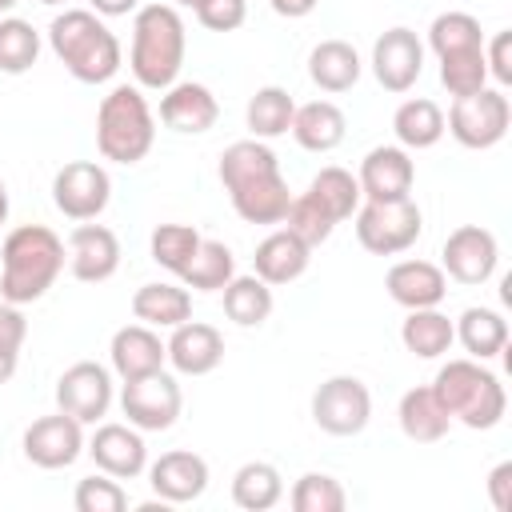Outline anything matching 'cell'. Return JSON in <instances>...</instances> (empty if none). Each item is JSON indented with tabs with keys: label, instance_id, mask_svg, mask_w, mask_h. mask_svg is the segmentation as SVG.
<instances>
[{
	"label": "cell",
	"instance_id": "6da1fadb",
	"mask_svg": "<svg viewBox=\"0 0 512 512\" xmlns=\"http://www.w3.org/2000/svg\"><path fill=\"white\" fill-rule=\"evenodd\" d=\"M216 176H220L240 220H248V224H280L284 220L292 192H288V180L280 176L276 152L264 140L252 136V140L228 144L220 152Z\"/></svg>",
	"mask_w": 512,
	"mask_h": 512
},
{
	"label": "cell",
	"instance_id": "7a4b0ae2",
	"mask_svg": "<svg viewBox=\"0 0 512 512\" xmlns=\"http://www.w3.org/2000/svg\"><path fill=\"white\" fill-rule=\"evenodd\" d=\"M64 272V240L44 224H20L0 248V300L32 304Z\"/></svg>",
	"mask_w": 512,
	"mask_h": 512
},
{
	"label": "cell",
	"instance_id": "3957f363",
	"mask_svg": "<svg viewBox=\"0 0 512 512\" xmlns=\"http://www.w3.org/2000/svg\"><path fill=\"white\" fill-rule=\"evenodd\" d=\"M48 44L80 84H108L120 72V40L88 8H64L60 16H52Z\"/></svg>",
	"mask_w": 512,
	"mask_h": 512
},
{
	"label": "cell",
	"instance_id": "277c9868",
	"mask_svg": "<svg viewBox=\"0 0 512 512\" xmlns=\"http://www.w3.org/2000/svg\"><path fill=\"white\" fill-rule=\"evenodd\" d=\"M184 48H188L184 20H180V12L172 4H144V8H136L128 68H132L140 88L164 92L168 84H176V76L184 68Z\"/></svg>",
	"mask_w": 512,
	"mask_h": 512
},
{
	"label": "cell",
	"instance_id": "5b68a950",
	"mask_svg": "<svg viewBox=\"0 0 512 512\" xmlns=\"http://www.w3.org/2000/svg\"><path fill=\"white\" fill-rule=\"evenodd\" d=\"M432 392L440 396V404L448 408L452 420H460L464 428H476V432H488L504 420L508 412V396H504V384L492 368H484V360H448L436 380H432Z\"/></svg>",
	"mask_w": 512,
	"mask_h": 512
},
{
	"label": "cell",
	"instance_id": "8992f818",
	"mask_svg": "<svg viewBox=\"0 0 512 512\" xmlns=\"http://www.w3.org/2000/svg\"><path fill=\"white\" fill-rule=\"evenodd\" d=\"M156 144V120L140 84H116L96 108V148L112 164H140Z\"/></svg>",
	"mask_w": 512,
	"mask_h": 512
},
{
	"label": "cell",
	"instance_id": "52a82bcc",
	"mask_svg": "<svg viewBox=\"0 0 512 512\" xmlns=\"http://www.w3.org/2000/svg\"><path fill=\"white\" fill-rule=\"evenodd\" d=\"M424 232V216L412 196L404 200H364L356 208V240L372 256L408 252Z\"/></svg>",
	"mask_w": 512,
	"mask_h": 512
},
{
	"label": "cell",
	"instance_id": "ba28073f",
	"mask_svg": "<svg viewBox=\"0 0 512 512\" xmlns=\"http://www.w3.org/2000/svg\"><path fill=\"white\" fill-rule=\"evenodd\" d=\"M508 124H512L508 96L500 88H480L472 96H456L452 100L444 132H452L456 144H464L472 152H484V148H496L508 136Z\"/></svg>",
	"mask_w": 512,
	"mask_h": 512
},
{
	"label": "cell",
	"instance_id": "9c48e42d",
	"mask_svg": "<svg viewBox=\"0 0 512 512\" xmlns=\"http://www.w3.org/2000/svg\"><path fill=\"white\" fill-rule=\"evenodd\" d=\"M312 420L328 436H360L372 420V392L356 376H328L312 392Z\"/></svg>",
	"mask_w": 512,
	"mask_h": 512
},
{
	"label": "cell",
	"instance_id": "30bf717a",
	"mask_svg": "<svg viewBox=\"0 0 512 512\" xmlns=\"http://www.w3.org/2000/svg\"><path fill=\"white\" fill-rule=\"evenodd\" d=\"M120 408H124V416H128L132 428H140V432H164V428L176 424V416L184 408V396H180V384L160 368V372L124 380Z\"/></svg>",
	"mask_w": 512,
	"mask_h": 512
},
{
	"label": "cell",
	"instance_id": "8fae6325",
	"mask_svg": "<svg viewBox=\"0 0 512 512\" xmlns=\"http://www.w3.org/2000/svg\"><path fill=\"white\" fill-rule=\"evenodd\" d=\"M112 200V180L96 160H72L52 176V204L68 220H96Z\"/></svg>",
	"mask_w": 512,
	"mask_h": 512
},
{
	"label": "cell",
	"instance_id": "7c38bea8",
	"mask_svg": "<svg viewBox=\"0 0 512 512\" xmlns=\"http://www.w3.org/2000/svg\"><path fill=\"white\" fill-rule=\"evenodd\" d=\"M496 264H500V244L480 224H460L456 232H448V240L440 248V268L456 284H484V280H492Z\"/></svg>",
	"mask_w": 512,
	"mask_h": 512
},
{
	"label": "cell",
	"instance_id": "4fadbf2b",
	"mask_svg": "<svg viewBox=\"0 0 512 512\" xmlns=\"http://www.w3.org/2000/svg\"><path fill=\"white\" fill-rule=\"evenodd\" d=\"M56 408L76 416L80 424H96L112 408V372L96 360H80L56 380Z\"/></svg>",
	"mask_w": 512,
	"mask_h": 512
},
{
	"label": "cell",
	"instance_id": "5bb4252c",
	"mask_svg": "<svg viewBox=\"0 0 512 512\" xmlns=\"http://www.w3.org/2000/svg\"><path fill=\"white\" fill-rule=\"evenodd\" d=\"M84 452V432H80V420L68 416V412H52V416H40L24 428V456L36 464V468H68L76 464Z\"/></svg>",
	"mask_w": 512,
	"mask_h": 512
},
{
	"label": "cell",
	"instance_id": "9a60e30c",
	"mask_svg": "<svg viewBox=\"0 0 512 512\" xmlns=\"http://www.w3.org/2000/svg\"><path fill=\"white\" fill-rule=\"evenodd\" d=\"M372 72H376L380 88L408 92L420 80V72H424V44H420V36L412 28H404V24L380 32L376 44H372Z\"/></svg>",
	"mask_w": 512,
	"mask_h": 512
},
{
	"label": "cell",
	"instance_id": "2e32d148",
	"mask_svg": "<svg viewBox=\"0 0 512 512\" xmlns=\"http://www.w3.org/2000/svg\"><path fill=\"white\" fill-rule=\"evenodd\" d=\"M412 180H416V164H412L408 148H400V144L372 148L356 172L364 200H404V196H412Z\"/></svg>",
	"mask_w": 512,
	"mask_h": 512
},
{
	"label": "cell",
	"instance_id": "e0dca14e",
	"mask_svg": "<svg viewBox=\"0 0 512 512\" xmlns=\"http://www.w3.org/2000/svg\"><path fill=\"white\" fill-rule=\"evenodd\" d=\"M68 268L80 284H104L120 268V240L104 224H76L68 236Z\"/></svg>",
	"mask_w": 512,
	"mask_h": 512
},
{
	"label": "cell",
	"instance_id": "ac0fdd59",
	"mask_svg": "<svg viewBox=\"0 0 512 512\" xmlns=\"http://www.w3.org/2000/svg\"><path fill=\"white\" fill-rule=\"evenodd\" d=\"M84 452L92 456V464L116 480H132L148 468V448L140 428L132 424H100L92 432V440L84 444Z\"/></svg>",
	"mask_w": 512,
	"mask_h": 512
},
{
	"label": "cell",
	"instance_id": "d6986e66",
	"mask_svg": "<svg viewBox=\"0 0 512 512\" xmlns=\"http://www.w3.org/2000/svg\"><path fill=\"white\" fill-rule=\"evenodd\" d=\"M164 352L180 376H208L224 360V336H220V328H212L204 320H184L172 328Z\"/></svg>",
	"mask_w": 512,
	"mask_h": 512
},
{
	"label": "cell",
	"instance_id": "ffe728a7",
	"mask_svg": "<svg viewBox=\"0 0 512 512\" xmlns=\"http://www.w3.org/2000/svg\"><path fill=\"white\" fill-rule=\"evenodd\" d=\"M148 484L160 500L168 504H192L204 496L208 488V460L188 452V448H176V452H164L160 460H152L148 468Z\"/></svg>",
	"mask_w": 512,
	"mask_h": 512
},
{
	"label": "cell",
	"instance_id": "44dd1931",
	"mask_svg": "<svg viewBox=\"0 0 512 512\" xmlns=\"http://www.w3.org/2000/svg\"><path fill=\"white\" fill-rule=\"evenodd\" d=\"M160 120H164L172 132L200 136V132H208V128L220 120V104H216V96H212L208 84L176 80V84H168L164 96H160Z\"/></svg>",
	"mask_w": 512,
	"mask_h": 512
},
{
	"label": "cell",
	"instance_id": "7402d4cb",
	"mask_svg": "<svg viewBox=\"0 0 512 512\" xmlns=\"http://www.w3.org/2000/svg\"><path fill=\"white\" fill-rule=\"evenodd\" d=\"M384 288L388 296L400 304V308H436L444 296H448V276L440 264L432 260H400L388 268L384 276Z\"/></svg>",
	"mask_w": 512,
	"mask_h": 512
},
{
	"label": "cell",
	"instance_id": "603a6c76",
	"mask_svg": "<svg viewBox=\"0 0 512 512\" xmlns=\"http://www.w3.org/2000/svg\"><path fill=\"white\" fill-rule=\"evenodd\" d=\"M308 260H312V248L288 232V228H276L268 232L260 244H256V256H252V272L264 280V284H292L308 272Z\"/></svg>",
	"mask_w": 512,
	"mask_h": 512
},
{
	"label": "cell",
	"instance_id": "cb8c5ba5",
	"mask_svg": "<svg viewBox=\"0 0 512 512\" xmlns=\"http://www.w3.org/2000/svg\"><path fill=\"white\" fill-rule=\"evenodd\" d=\"M112 372L120 380H136V376H148V372H160L168 352H164V340L148 328V324H124L116 328L112 336Z\"/></svg>",
	"mask_w": 512,
	"mask_h": 512
},
{
	"label": "cell",
	"instance_id": "d4e9b609",
	"mask_svg": "<svg viewBox=\"0 0 512 512\" xmlns=\"http://www.w3.org/2000/svg\"><path fill=\"white\" fill-rule=\"evenodd\" d=\"M396 416H400V432H404L408 440H416V444H436V440H444L448 428H452V416H448V408L440 404V396L432 392V384L408 388V392L400 396Z\"/></svg>",
	"mask_w": 512,
	"mask_h": 512
},
{
	"label": "cell",
	"instance_id": "484cf974",
	"mask_svg": "<svg viewBox=\"0 0 512 512\" xmlns=\"http://www.w3.org/2000/svg\"><path fill=\"white\" fill-rule=\"evenodd\" d=\"M288 132L296 136V144L304 152H332V148L344 144L348 120L332 100H312V104H300L292 112V128Z\"/></svg>",
	"mask_w": 512,
	"mask_h": 512
},
{
	"label": "cell",
	"instance_id": "4316f807",
	"mask_svg": "<svg viewBox=\"0 0 512 512\" xmlns=\"http://www.w3.org/2000/svg\"><path fill=\"white\" fill-rule=\"evenodd\" d=\"M360 72H364L360 52L348 40H320L308 52V76L320 92H348L360 80Z\"/></svg>",
	"mask_w": 512,
	"mask_h": 512
},
{
	"label": "cell",
	"instance_id": "83f0119b",
	"mask_svg": "<svg viewBox=\"0 0 512 512\" xmlns=\"http://www.w3.org/2000/svg\"><path fill=\"white\" fill-rule=\"evenodd\" d=\"M132 316L148 328H176L192 320V296L180 284H140L132 292Z\"/></svg>",
	"mask_w": 512,
	"mask_h": 512
},
{
	"label": "cell",
	"instance_id": "f1b7e54d",
	"mask_svg": "<svg viewBox=\"0 0 512 512\" xmlns=\"http://www.w3.org/2000/svg\"><path fill=\"white\" fill-rule=\"evenodd\" d=\"M456 328V340L464 344V352L472 360H492L508 348V320L496 312V308H464L460 320L452 324Z\"/></svg>",
	"mask_w": 512,
	"mask_h": 512
},
{
	"label": "cell",
	"instance_id": "f546056e",
	"mask_svg": "<svg viewBox=\"0 0 512 512\" xmlns=\"http://www.w3.org/2000/svg\"><path fill=\"white\" fill-rule=\"evenodd\" d=\"M284 500V476L268 460H248L232 476V504L244 512H268Z\"/></svg>",
	"mask_w": 512,
	"mask_h": 512
},
{
	"label": "cell",
	"instance_id": "4dcf8cb0",
	"mask_svg": "<svg viewBox=\"0 0 512 512\" xmlns=\"http://www.w3.org/2000/svg\"><path fill=\"white\" fill-rule=\"evenodd\" d=\"M392 132H396L400 148H408V152L432 148V144H440V136H444V112H440V104L428 100V96L404 100V104L396 108V116H392Z\"/></svg>",
	"mask_w": 512,
	"mask_h": 512
},
{
	"label": "cell",
	"instance_id": "1f68e13d",
	"mask_svg": "<svg viewBox=\"0 0 512 512\" xmlns=\"http://www.w3.org/2000/svg\"><path fill=\"white\" fill-rule=\"evenodd\" d=\"M400 340H404V348L412 356L436 360V356H444L452 348L456 328H452V320L440 308H412L404 316V324H400Z\"/></svg>",
	"mask_w": 512,
	"mask_h": 512
},
{
	"label": "cell",
	"instance_id": "d6a6232c",
	"mask_svg": "<svg viewBox=\"0 0 512 512\" xmlns=\"http://www.w3.org/2000/svg\"><path fill=\"white\" fill-rule=\"evenodd\" d=\"M220 292H224V316L240 328H260L272 316V284H264L256 272L232 276Z\"/></svg>",
	"mask_w": 512,
	"mask_h": 512
},
{
	"label": "cell",
	"instance_id": "836d02e7",
	"mask_svg": "<svg viewBox=\"0 0 512 512\" xmlns=\"http://www.w3.org/2000/svg\"><path fill=\"white\" fill-rule=\"evenodd\" d=\"M292 112H296V100L280 84H264V88L252 92V100L244 108V120H248V132L256 140H276L292 128Z\"/></svg>",
	"mask_w": 512,
	"mask_h": 512
},
{
	"label": "cell",
	"instance_id": "e575fe53",
	"mask_svg": "<svg viewBox=\"0 0 512 512\" xmlns=\"http://www.w3.org/2000/svg\"><path fill=\"white\" fill-rule=\"evenodd\" d=\"M232 276H236V256L220 240H200V248L192 252V260L180 272L184 288H196V292H220Z\"/></svg>",
	"mask_w": 512,
	"mask_h": 512
},
{
	"label": "cell",
	"instance_id": "d590c367",
	"mask_svg": "<svg viewBox=\"0 0 512 512\" xmlns=\"http://www.w3.org/2000/svg\"><path fill=\"white\" fill-rule=\"evenodd\" d=\"M308 192L324 204V212L340 224V220H348V216H356V208H360V184H356V176L348 172V168H336V164H328V168H320L316 176H312V184H308Z\"/></svg>",
	"mask_w": 512,
	"mask_h": 512
},
{
	"label": "cell",
	"instance_id": "8d00e7d4",
	"mask_svg": "<svg viewBox=\"0 0 512 512\" xmlns=\"http://www.w3.org/2000/svg\"><path fill=\"white\" fill-rule=\"evenodd\" d=\"M36 56H40V32L20 16H4L0 20V72L20 76L36 64Z\"/></svg>",
	"mask_w": 512,
	"mask_h": 512
},
{
	"label": "cell",
	"instance_id": "74e56055",
	"mask_svg": "<svg viewBox=\"0 0 512 512\" xmlns=\"http://www.w3.org/2000/svg\"><path fill=\"white\" fill-rule=\"evenodd\" d=\"M428 48L440 56L448 52H468V48H484V32H480V20L468 16V12H440L428 28Z\"/></svg>",
	"mask_w": 512,
	"mask_h": 512
},
{
	"label": "cell",
	"instance_id": "f35d334b",
	"mask_svg": "<svg viewBox=\"0 0 512 512\" xmlns=\"http://www.w3.org/2000/svg\"><path fill=\"white\" fill-rule=\"evenodd\" d=\"M200 232L192 224H156L152 228V240H148V252L160 268H168L172 276L184 272V264L192 260V252L200 248Z\"/></svg>",
	"mask_w": 512,
	"mask_h": 512
},
{
	"label": "cell",
	"instance_id": "ab89813d",
	"mask_svg": "<svg viewBox=\"0 0 512 512\" xmlns=\"http://www.w3.org/2000/svg\"><path fill=\"white\" fill-rule=\"evenodd\" d=\"M292 508L296 512H344L348 504V492L336 476L328 472H304L296 484H292Z\"/></svg>",
	"mask_w": 512,
	"mask_h": 512
},
{
	"label": "cell",
	"instance_id": "60d3db41",
	"mask_svg": "<svg viewBox=\"0 0 512 512\" xmlns=\"http://www.w3.org/2000/svg\"><path fill=\"white\" fill-rule=\"evenodd\" d=\"M440 84L448 88V96H472L488 84V64H484V48H468V52H448L440 56Z\"/></svg>",
	"mask_w": 512,
	"mask_h": 512
},
{
	"label": "cell",
	"instance_id": "b9f144b4",
	"mask_svg": "<svg viewBox=\"0 0 512 512\" xmlns=\"http://www.w3.org/2000/svg\"><path fill=\"white\" fill-rule=\"evenodd\" d=\"M288 232H296L308 248H320L328 236H332V228H336V220L324 212V204L312 196V192H300V196H292V204H288V212H284V220H280Z\"/></svg>",
	"mask_w": 512,
	"mask_h": 512
},
{
	"label": "cell",
	"instance_id": "7bdbcfd3",
	"mask_svg": "<svg viewBox=\"0 0 512 512\" xmlns=\"http://www.w3.org/2000/svg\"><path fill=\"white\" fill-rule=\"evenodd\" d=\"M72 504H76V512H124L128 508V492L116 484V476L100 472V476H84L76 484Z\"/></svg>",
	"mask_w": 512,
	"mask_h": 512
},
{
	"label": "cell",
	"instance_id": "ee69618b",
	"mask_svg": "<svg viewBox=\"0 0 512 512\" xmlns=\"http://www.w3.org/2000/svg\"><path fill=\"white\" fill-rule=\"evenodd\" d=\"M24 336H28V320H24L20 304L0 300V384H8V380L16 376Z\"/></svg>",
	"mask_w": 512,
	"mask_h": 512
},
{
	"label": "cell",
	"instance_id": "f6af8a7d",
	"mask_svg": "<svg viewBox=\"0 0 512 512\" xmlns=\"http://www.w3.org/2000/svg\"><path fill=\"white\" fill-rule=\"evenodd\" d=\"M196 20L208 32H236L248 20V4L244 0H204L196 8Z\"/></svg>",
	"mask_w": 512,
	"mask_h": 512
},
{
	"label": "cell",
	"instance_id": "bcb514c9",
	"mask_svg": "<svg viewBox=\"0 0 512 512\" xmlns=\"http://www.w3.org/2000/svg\"><path fill=\"white\" fill-rule=\"evenodd\" d=\"M484 64H488V76H496L500 88L512 84V32L500 28L492 36V44H484Z\"/></svg>",
	"mask_w": 512,
	"mask_h": 512
},
{
	"label": "cell",
	"instance_id": "7dc6e473",
	"mask_svg": "<svg viewBox=\"0 0 512 512\" xmlns=\"http://www.w3.org/2000/svg\"><path fill=\"white\" fill-rule=\"evenodd\" d=\"M488 500H492L496 512L512 508V464H496L488 472Z\"/></svg>",
	"mask_w": 512,
	"mask_h": 512
},
{
	"label": "cell",
	"instance_id": "c3c4849f",
	"mask_svg": "<svg viewBox=\"0 0 512 512\" xmlns=\"http://www.w3.org/2000/svg\"><path fill=\"white\" fill-rule=\"evenodd\" d=\"M272 4V12L276 16H288V20H300V16H308L320 0H268Z\"/></svg>",
	"mask_w": 512,
	"mask_h": 512
},
{
	"label": "cell",
	"instance_id": "681fc988",
	"mask_svg": "<svg viewBox=\"0 0 512 512\" xmlns=\"http://www.w3.org/2000/svg\"><path fill=\"white\" fill-rule=\"evenodd\" d=\"M136 8H140V0H92V12L96 16H128Z\"/></svg>",
	"mask_w": 512,
	"mask_h": 512
},
{
	"label": "cell",
	"instance_id": "f907efd6",
	"mask_svg": "<svg viewBox=\"0 0 512 512\" xmlns=\"http://www.w3.org/2000/svg\"><path fill=\"white\" fill-rule=\"evenodd\" d=\"M8 220V184H4V176H0V224Z\"/></svg>",
	"mask_w": 512,
	"mask_h": 512
},
{
	"label": "cell",
	"instance_id": "816d5d0a",
	"mask_svg": "<svg viewBox=\"0 0 512 512\" xmlns=\"http://www.w3.org/2000/svg\"><path fill=\"white\" fill-rule=\"evenodd\" d=\"M172 4H180V8H192V12H196V8L204 4V0H172Z\"/></svg>",
	"mask_w": 512,
	"mask_h": 512
},
{
	"label": "cell",
	"instance_id": "f5cc1de1",
	"mask_svg": "<svg viewBox=\"0 0 512 512\" xmlns=\"http://www.w3.org/2000/svg\"><path fill=\"white\" fill-rule=\"evenodd\" d=\"M16 4H20V0H0V12H12Z\"/></svg>",
	"mask_w": 512,
	"mask_h": 512
},
{
	"label": "cell",
	"instance_id": "db71d44e",
	"mask_svg": "<svg viewBox=\"0 0 512 512\" xmlns=\"http://www.w3.org/2000/svg\"><path fill=\"white\" fill-rule=\"evenodd\" d=\"M40 4H68V0H40Z\"/></svg>",
	"mask_w": 512,
	"mask_h": 512
}]
</instances>
